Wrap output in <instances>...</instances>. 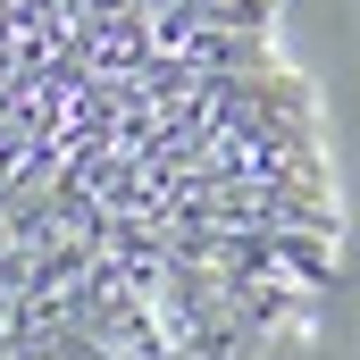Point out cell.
<instances>
[{
	"label": "cell",
	"instance_id": "obj_1",
	"mask_svg": "<svg viewBox=\"0 0 360 360\" xmlns=\"http://www.w3.org/2000/svg\"><path fill=\"white\" fill-rule=\"evenodd\" d=\"M335 252L276 0H0V360H276Z\"/></svg>",
	"mask_w": 360,
	"mask_h": 360
}]
</instances>
